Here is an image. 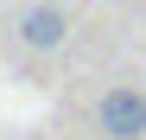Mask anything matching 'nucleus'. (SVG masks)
<instances>
[{"instance_id": "obj_2", "label": "nucleus", "mask_w": 146, "mask_h": 140, "mask_svg": "<svg viewBox=\"0 0 146 140\" xmlns=\"http://www.w3.org/2000/svg\"><path fill=\"white\" fill-rule=\"evenodd\" d=\"M19 38H26L32 51H57L64 45V7H32L19 19Z\"/></svg>"}, {"instance_id": "obj_1", "label": "nucleus", "mask_w": 146, "mask_h": 140, "mask_svg": "<svg viewBox=\"0 0 146 140\" xmlns=\"http://www.w3.org/2000/svg\"><path fill=\"white\" fill-rule=\"evenodd\" d=\"M95 121H102V134H114V140H140L146 134V96L140 89H108L102 108H95Z\"/></svg>"}]
</instances>
